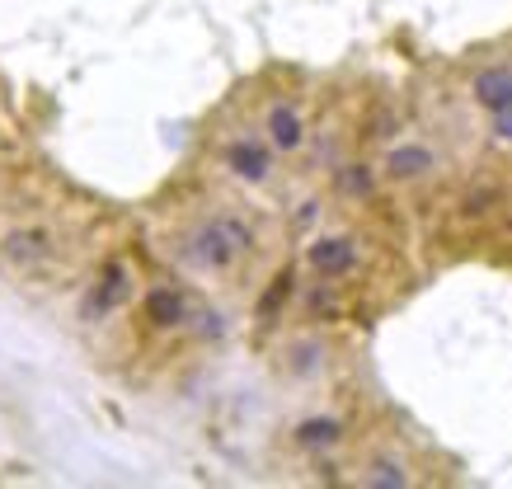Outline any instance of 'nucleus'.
I'll return each instance as SVG.
<instances>
[{"mask_svg": "<svg viewBox=\"0 0 512 489\" xmlns=\"http://www.w3.org/2000/svg\"><path fill=\"white\" fill-rule=\"evenodd\" d=\"M259 250V231L245 212H207L179 236V264L202 278H226V273L245 269V259Z\"/></svg>", "mask_w": 512, "mask_h": 489, "instance_id": "nucleus-1", "label": "nucleus"}, {"mask_svg": "<svg viewBox=\"0 0 512 489\" xmlns=\"http://www.w3.org/2000/svg\"><path fill=\"white\" fill-rule=\"evenodd\" d=\"M466 95L470 104L489 118V113L512 109V62H484L470 71L466 80Z\"/></svg>", "mask_w": 512, "mask_h": 489, "instance_id": "nucleus-9", "label": "nucleus"}, {"mask_svg": "<svg viewBox=\"0 0 512 489\" xmlns=\"http://www.w3.org/2000/svg\"><path fill=\"white\" fill-rule=\"evenodd\" d=\"M498 221H503V231H508V236H512V198H508V203H503V212H498Z\"/></svg>", "mask_w": 512, "mask_h": 489, "instance_id": "nucleus-20", "label": "nucleus"}, {"mask_svg": "<svg viewBox=\"0 0 512 489\" xmlns=\"http://www.w3.org/2000/svg\"><path fill=\"white\" fill-rule=\"evenodd\" d=\"M315 221H320V198H306V203H296L292 231H306V226H315Z\"/></svg>", "mask_w": 512, "mask_h": 489, "instance_id": "nucleus-19", "label": "nucleus"}, {"mask_svg": "<svg viewBox=\"0 0 512 489\" xmlns=\"http://www.w3.org/2000/svg\"><path fill=\"white\" fill-rule=\"evenodd\" d=\"M292 292H296V269H282L278 278H273V287L264 292V301H259V320H273V316H278Z\"/></svg>", "mask_w": 512, "mask_h": 489, "instance_id": "nucleus-16", "label": "nucleus"}, {"mask_svg": "<svg viewBox=\"0 0 512 489\" xmlns=\"http://www.w3.org/2000/svg\"><path fill=\"white\" fill-rule=\"evenodd\" d=\"M503 203H508V189H503L498 179H480V184H470V189L461 193L456 217L461 221H484V217H494V212H503Z\"/></svg>", "mask_w": 512, "mask_h": 489, "instance_id": "nucleus-14", "label": "nucleus"}, {"mask_svg": "<svg viewBox=\"0 0 512 489\" xmlns=\"http://www.w3.org/2000/svg\"><path fill=\"white\" fill-rule=\"evenodd\" d=\"M348 433H353V424L343 414L315 410V414H301L292 424V447L306 452V457H329V452H339L343 442H348Z\"/></svg>", "mask_w": 512, "mask_h": 489, "instance_id": "nucleus-7", "label": "nucleus"}, {"mask_svg": "<svg viewBox=\"0 0 512 489\" xmlns=\"http://www.w3.org/2000/svg\"><path fill=\"white\" fill-rule=\"evenodd\" d=\"M362 236L357 231H320L301 245V264L311 278H325V283H353L362 273Z\"/></svg>", "mask_w": 512, "mask_h": 489, "instance_id": "nucleus-2", "label": "nucleus"}, {"mask_svg": "<svg viewBox=\"0 0 512 489\" xmlns=\"http://www.w3.org/2000/svg\"><path fill=\"white\" fill-rule=\"evenodd\" d=\"M188 330L198 334V339H207V344H212V339H221V334H226V320H221L217 311H193Z\"/></svg>", "mask_w": 512, "mask_h": 489, "instance_id": "nucleus-17", "label": "nucleus"}, {"mask_svg": "<svg viewBox=\"0 0 512 489\" xmlns=\"http://www.w3.org/2000/svg\"><path fill=\"white\" fill-rule=\"evenodd\" d=\"M489 142H494V146H512V109L489 113Z\"/></svg>", "mask_w": 512, "mask_h": 489, "instance_id": "nucleus-18", "label": "nucleus"}, {"mask_svg": "<svg viewBox=\"0 0 512 489\" xmlns=\"http://www.w3.org/2000/svg\"><path fill=\"white\" fill-rule=\"evenodd\" d=\"M343 283H325V278H315L306 292H301V301H306V320H320V325H329V320L343 316Z\"/></svg>", "mask_w": 512, "mask_h": 489, "instance_id": "nucleus-15", "label": "nucleus"}, {"mask_svg": "<svg viewBox=\"0 0 512 489\" xmlns=\"http://www.w3.org/2000/svg\"><path fill=\"white\" fill-rule=\"evenodd\" d=\"M193 297H188L179 283H151L146 287V297H141V316L151 330H184L188 320H193Z\"/></svg>", "mask_w": 512, "mask_h": 489, "instance_id": "nucleus-8", "label": "nucleus"}, {"mask_svg": "<svg viewBox=\"0 0 512 489\" xmlns=\"http://www.w3.org/2000/svg\"><path fill=\"white\" fill-rule=\"evenodd\" d=\"M132 269H127L123 259H109L104 264V273L90 283V292H85V301H80V316L85 320H109L113 311H123L127 301H132Z\"/></svg>", "mask_w": 512, "mask_h": 489, "instance_id": "nucleus-6", "label": "nucleus"}, {"mask_svg": "<svg viewBox=\"0 0 512 489\" xmlns=\"http://www.w3.org/2000/svg\"><path fill=\"white\" fill-rule=\"evenodd\" d=\"M325 363H329V348L320 334H296V339H287V348H282V367H287V377H296V381H315L325 372Z\"/></svg>", "mask_w": 512, "mask_h": 489, "instance_id": "nucleus-12", "label": "nucleus"}, {"mask_svg": "<svg viewBox=\"0 0 512 489\" xmlns=\"http://www.w3.org/2000/svg\"><path fill=\"white\" fill-rule=\"evenodd\" d=\"M259 132L273 142L278 156H296L311 142V118H306V109L292 95H273L264 104V113H259Z\"/></svg>", "mask_w": 512, "mask_h": 489, "instance_id": "nucleus-4", "label": "nucleus"}, {"mask_svg": "<svg viewBox=\"0 0 512 489\" xmlns=\"http://www.w3.org/2000/svg\"><path fill=\"white\" fill-rule=\"evenodd\" d=\"M217 160L235 184H249V189H264L278 174V151H273L264 132H235L231 142H221Z\"/></svg>", "mask_w": 512, "mask_h": 489, "instance_id": "nucleus-3", "label": "nucleus"}, {"mask_svg": "<svg viewBox=\"0 0 512 489\" xmlns=\"http://www.w3.org/2000/svg\"><path fill=\"white\" fill-rule=\"evenodd\" d=\"M437 151L419 137H400V142H386L381 151V174H386V184H400V189H414L423 179H433L437 174Z\"/></svg>", "mask_w": 512, "mask_h": 489, "instance_id": "nucleus-5", "label": "nucleus"}, {"mask_svg": "<svg viewBox=\"0 0 512 489\" xmlns=\"http://www.w3.org/2000/svg\"><path fill=\"white\" fill-rule=\"evenodd\" d=\"M381 184H386V174H381V165H372V160H343L339 170H334V193L353 207L372 203L376 193H381Z\"/></svg>", "mask_w": 512, "mask_h": 489, "instance_id": "nucleus-11", "label": "nucleus"}, {"mask_svg": "<svg viewBox=\"0 0 512 489\" xmlns=\"http://www.w3.org/2000/svg\"><path fill=\"white\" fill-rule=\"evenodd\" d=\"M0 254L10 259V264H43L47 254H52V231L43 226H19V231H5L0 236Z\"/></svg>", "mask_w": 512, "mask_h": 489, "instance_id": "nucleus-13", "label": "nucleus"}, {"mask_svg": "<svg viewBox=\"0 0 512 489\" xmlns=\"http://www.w3.org/2000/svg\"><path fill=\"white\" fill-rule=\"evenodd\" d=\"M414 480H419L414 461L404 457V452H395V447H376L372 457L357 466V485H367V489H409Z\"/></svg>", "mask_w": 512, "mask_h": 489, "instance_id": "nucleus-10", "label": "nucleus"}]
</instances>
